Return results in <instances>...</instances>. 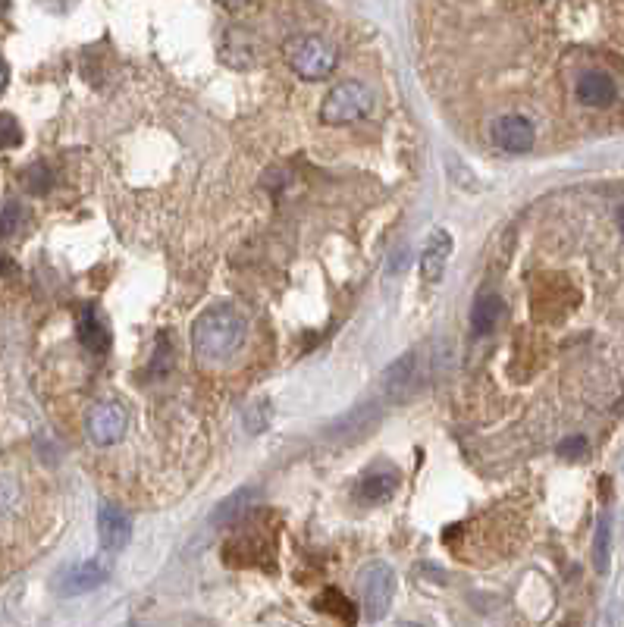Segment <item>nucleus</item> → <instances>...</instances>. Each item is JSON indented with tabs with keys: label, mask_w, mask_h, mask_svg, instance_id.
I'll return each instance as SVG.
<instances>
[{
	"label": "nucleus",
	"mask_w": 624,
	"mask_h": 627,
	"mask_svg": "<svg viewBox=\"0 0 624 627\" xmlns=\"http://www.w3.org/2000/svg\"><path fill=\"white\" fill-rule=\"evenodd\" d=\"M245 333L248 323L233 305H214L198 314L192 327V348L204 361H226L242 348Z\"/></svg>",
	"instance_id": "obj_1"
},
{
	"label": "nucleus",
	"mask_w": 624,
	"mask_h": 627,
	"mask_svg": "<svg viewBox=\"0 0 624 627\" xmlns=\"http://www.w3.org/2000/svg\"><path fill=\"white\" fill-rule=\"evenodd\" d=\"M283 60L289 63V69L298 79L320 82L336 69L339 51H336V44L323 35H292L283 44Z\"/></svg>",
	"instance_id": "obj_2"
},
{
	"label": "nucleus",
	"mask_w": 624,
	"mask_h": 627,
	"mask_svg": "<svg viewBox=\"0 0 624 627\" xmlns=\"http://www.w3.org/2000/svg\"><path fill=\"white\" fill-rule=\"evenodd\" d=\"M371 107H374V91L364 82L349 79L330 88V95L323 98V107H320V120L327 126H349V123L364 120V116L371 113Z\"/></svg>",
	"instance_id": "obj_3"
},
{
	"label": "nucleus",
	"mask_w": 624,
	"mask_h": 627,
	"mask_svg": "<svg viewBox=\"0 0 624 627\" xmlns=\"http://www.w3.org/2000/svg\"><path fill=\"white\" fill-rule=\"evenodd\" d=\"M358 590H361V606L367 618L377 621L389 612L392 596H396V571L386 562H371L364 565L358 574Z\"/></svg>",
	"instance_id": "obj_4"
},
{
	"label": "nucleus",
	"mask_w": 624,
	"mask_h": 627,
	"mask_svg": "<svg viewBox=\"0 0 624 627\" xmlns=\"http://www.w3.org/2000/svg\"><path fill=\"white\" fill-rule=\"evenodd\" d=\"M85 430L95 446H117L129 430V414L117 402H98L85 417Z\"/></svg>",
	"instance_id": "obj_5"
},
{
	"label": "nucleus",
	"mask_w": 624,
	"mask_h": 627,
	"mask_svg": "<svg viewBox=\"0 0 624 627\" xmlns=\"http://www.w3.org/2000/svg\"><path fill=\"white\" fill-rule=\"evenodd\" d=\"M110 577V568L98 559H88V562H79V565H69L57 580H54V590L60 596H82V593H91L98 590L104 580Z\"/></svg>",
	"instance_id": "obj_6"
},
{
	"label": "nucleus",
	"mask_w": 624,
	"mask_h": 627,
	"mask_svg": "<svg viewBox=\"0 0 624 627\" xmlns=\"http://www.w3.org/2000/svg\"><path fill=\"white\" fill-rule=\"evenodd\" d=\"M261 499V490L258 486H242V490H236L233 496H226L214 512H211V527H239L251 518L254 505H258Z\"/></svg>",
	"instance_id": "obj_7"
},
{
	"label": "nucleus",
	"mask_w": 624,
	"mask_h": 627,
	"mask_svg": "<svg viewBox=\"0 0 624 627\" xmlns=\"http://www.w3.org/2000/svg\"><path fill=\"white\" fill-rule=\"evenodd\" d=\"M396 490H399V471L392 468V464H374L371 471L361 474L355 496L364 505H380V502L392 499V493H396Z\"/></svg>",
	"instance_id": "obj_8"
},
{
	"label": "nucleus",
	"mask_w": 624,
	"mask_h": 627,
	"mask_svg": "<svg viewBox=\"0 0 624 627\" xmlns=\"http://www.w3.org/2000/svg\"><path fill=\"white\" fill-rule=\"evenodd\" d=\"M98 537H101V546L107 552H120L126 549L129 537H132V521L129 515L123 512L120 505L113 502H104L98 508Z\"/></svg>",
	"instance_id": "obj_9"
},
{
	"label": "nucleus",
	"mask_w": 624,
	"mask_h": 627,
	"mask_svg": "<svg viewBox=\"0 0 624 627\" xmlns=\"http://www.w3.org/2000/svg\"><path fill=\"white\" fill-rule=\"evenodd\" d=\"M493 142L508 154H527L534 148V126L518 113H508L493 126Z\"/></svg>",
	"instance_id": "obj_10"
},
{
	"label": "nucleus",
	"mask_w": 624,
	"mask_h": 627,
	"mask_svg": "<svg viewBox=\"0 0 624 627\" xmlns=\"http://www.w3.org/2000/svg\"><path fill=\"white\" fill-rule=\"evenodd\" d=\"M449 254H452V236L446 229H433L427 245H424V254H421V273H424V280L430 286H436L439 280H443Z\"/></svg>",
	"instance_id": "obj_11"
},
{
	"label": "nucleus",
	"mask_w": 624,
	"mask_h": 627,
	"mask_svg": "<svg viewBox=\"0 0 624 627\" xmlns=\"http://www.w3.org/2000/svg\"><path fill=\"white\" fill-rule=\"evenodd\" d=\"M76 330H79L82 348H88L91 355H107V348H110V330H107V320L98 314L95 305H82Z\"/></svg>",
	"instance_id": "obj_12"
},
{
	"label": "nucleus",
	"mask_w": 624,
	"mask_h": 627,
	"mask_svg": "<svg viewBox=\"0 0 624 627\" xmlns=\"http://www.w3.org/2000/svg\"><path fill=\"white\" fill-rule=\"evenodd\" d=\"M414 370H418V358H414V355H402L396 364L386 367V374H383V396L389 402H402L405 399L408 386L414 383Z\"/></svg>",
	"instance_id": "obj_13"
},
{
	"label": "nucleus",
	"mask_w": 624,
	"mask_h": 627,
	"mask_svg": "<svg viewBox=\"0 0 624 627\" xmlns=\"http://www.w3.org/2000/svg\"><path fill=\"white\" fill-rule=\"evenodd\" d=\"M615 82L606 73H587L577 82V101L587 107H609L615 101Z\"/></svg>",
	"instance_id": "obj_14"
},
{
	"label": "nucleus",
	"mask_w": 624,
	"mask_h": 627,
	"mask_svg": "<svg viewBox=\"0 0 624 627\" xmlns=\"http://www.w3.org/2000/svg\"><path fill=\"white\" fill-rule=\"evenodd\" d=\"M505 311V301L499 295H480L474 301V311H471V327L474 333H493L496 330V323Z\"/></svg>",
	"instance_id": "obj_15"
},
{
	"label": "nucleus",
	"mask_w": 624,
	"mask_h": 627,
	"mask_svg": "<svg viewBox=\"0 0 624 627\" xmlns=\"http://www.w3.org/2000/svg\"><path fill=\"white\" fill-rule=\"evenodd\" d=\"M314 609H317V612H333V615H339L342 621H355V618H358L355 602H352V599H345L339 590H327L323 596H317V599H314Z\"/></svg>",
	"instance_id": "obj_16"
},
{
	"label": "nucleus",
	"mask_w": 624,
	"mask_h": 627,
	"mask_svg": "<svg viewBox=\"0 0 624 627\" xmlns=\"http://www.w3.org/2000/svg\"><path fill=\"white\" fill-rule=\"evenodd\" d=\"M26 223H29L26 207L19 201H4V207H0V236L13 239L19 229H26Z\"/></svg>",
	"instance_id": "obj_17"
},
{
	"label": "nucleus",
	"mask_w": 624,
	"mask_h": 627,
	"mask_svg": "<svg viewBox=\"0 0 624 627\" xmlns=\"http://www.w3.org/2000/svg\"><path fill=\"white\" fill-rule=\"evenodd\" d=\"M593 562H596V571H606L609 568V515H603V518H599V524H596Z\"/></svg>",
	"instance_id": "obj_18"
},
{
	"label": "nucleus",
	"mask_w": 624,
	"mask_h": 627,
	"mask_svg": "<svg viewBox=\"0 0 624 627\" xmlns=\"http://www.w3.org/2000/svg\"><path fill=\"white\" fill-rule=\"evenodd\" d=\"M22 145V126L13 113H0V151H13Z\"/></svg>",
	"instance_id": "obj_19"
},
{
	"label": "nucleus",
	"mask_w": 624,
	"mask_h": 627,
	"mask_svg": "<svg viewBox=\"0 0 624 627\" xmlns=\"http://www.w3.org/2000/svg\"><path fill=\"white\" fill-rule=\"evenodd\" d=\"M267 421H270V408H267V402H251L248 411H245V427H248L251 433H264Z\"/></svg>",
	"instance_id": "obj_20"
},
{
	"label": "nucleus",
	"mask_w": 624,
	"mask_h": 627,
	"mask_svg": "<svg viewBox=\"0 0 624 627\" xmlns=\"http://www.w3.org/2000/svg\"><path fill=\"white\" fill-rule=\"evenodd\" d=\"M26 185H29V192H35V195H44V192H48V185H51L48 167H44V164L29 167V170H26Z\"/></svg>",
	"instance_id": "obj_21"
},
{
	"label": "nucleus",
	"mask_w": 624,
	"mask_h": 627,
	"mask_svg": "<svg viewBox=\"0 0 624 627\" xmlns=\"http://www.w3.org/2000/svg\"><path fill=\"white\" fill-rule=\"evenodd\" d=\"M556 452H559L562 458H581V455L587 452V439H584V436H568V439H562Z\"/></svg>",
	"instance_id": "obj_22"
},
{
	"label": "nucleus",
	"mask_w": 624,
	"mask_h": 627,
	"mask_svg": "<svg viewBox=\"0 0 624 627\" xmlns=\"http://www.w3.org/2000/svg\"><path fill=\"white\" fill-rule=\"evenodd\" d=\"M220 4L226 7V10H239V7H245L248 0H220Z\"/></svg>",
	"instance_id": "obj_23"
},
{
	"label": "nucleus",
	"mask_w": 624,
	"mask_h": 627,
	"mask_svg": "<svg viewBox=\"0 0 624 627\" xmlns=\"http://www.w3.org/2000/svg\"><path fill=\"white\" fill-rule=\"evenodd\" d=\"M4 85H7V66L0 60V91H4Z\"/></svg>",
	"instance_id": "obj_24"
},
{
	"label": "nucleus",
	"mask_w": 624,
	"mask_h": 627,
	"mask_svg": "<svg viewBox=\"0 0 624 627\" xmlns=\"http://www.w3.org/2000/svg\"><path fill=\"white\" fill-rule=\"evenodd\" d=\"M7 270H13V264H10V261H4V258H0V273H7Z\"/></svg>",
	"instance_id": "obj_25"
},
{
	"label": "nucleus",
	"mask_w": 624,
	"mask_h": 627,
	"mask_svg": "<svg viewBox=\"0 0 624 627\" xmlns=\"http://www.w3.org/2000/svg\"><path fill=\"white\" fill-rule=\"evenodd\" d=\"M618 226L624 229V207H621V211H618Z\"/></svg>",
	"instance_id": "obj_26"
}]
</instances>
